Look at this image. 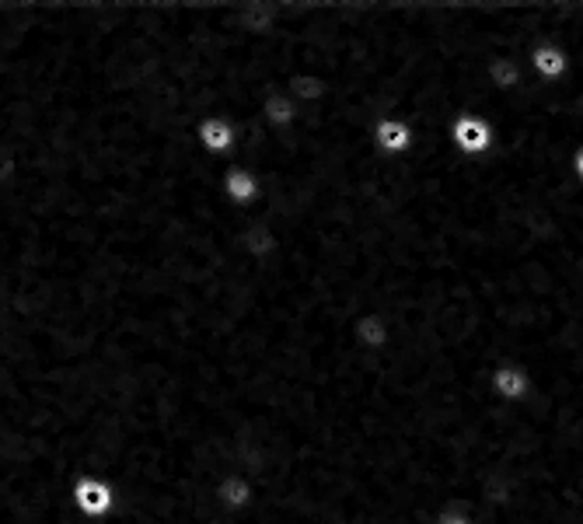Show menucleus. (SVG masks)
Masks as SVG:
<instances>
[{"mask_svg":"<svg viewBox=\"0 0 583 524\" xmlns=\"http://www.w3.org/2000/svg\"><path fill=\"white\" fill-rule=\"evenodd\" d=\"M524 60H531V74L539 85H559L562 77L570 74V56H566L559 46L548 42V39L534 42Z\"/></svg>","mask_w":583,"mask_h":524,"instance_id":"nucleus-4","label":"nucleus"},{"mask_svg":"<svg viewBox=\"0 0 583 524\" xmlns=\"http://www.w3.org/2000/svg\"><path fill=\"white\" fill-rule=\"evenodd\" d=\"M448 137H451V148L462 157H485L493 151V140H496L490 119H482V116H454Z\"/></svg>","mask_w":583,"mask_h":524,"instance_id":"nucleus-2","label":"nucleus"},{"mask_svg":"<svg viewBox=\"0 0 583 524\" xmlns=\"http://www.w3.org/2000/svg\"><path fill=\"white\" fill-rule=\"evenodd\" d=\"M74 497H77V507H81L88 517H102V514H108V507H113V494H108V489L102 483H94V480L77 483Z\"/></svg>","mask_w":583,"mask_h":524,"instance_id":"nucleus-5","label":"nucleus"},{"mask_svg":"<svg viewBox=\"0 0 583 524\" xmlns=\"http://www.w3.org/2000/svg\"><path fill=\"white\" fill-rule=\"evenodd\" d=\"M496 420H500V406H496ZM503 431H507V426H503ZM521 444H524V440H521ZM528 448H531V444H528ZM534 451H539V448H534ZM542 455H545V451H542ZM553 458H556V455H553ZM559 462H562V458H559ZM570 465H573V462H570ZM576 469H580V465H576Z\"/></svg>","mask_w":583,"mask_h":524,"instance_id":"nucleus-6","label":"nucleus"},{"mask_svg":"<svg viewBox=\"0 0 583 524\" xmlns=\"http://www.w3.org/2000/svg\"><path fill=\"white\" fill-rule=\"evenodd\" d=\"M371 140L377 144V151H381L385 157H405L409 151H413V126H409V119L402 116H381L374 119V130H371Z\"/></svg>","mask_w":583,"mask_h":524,"instance_id":"nucleus-3","label":"nucleus"},{"mask_svg":"<svg viewBox=\"0 0 583 524\" xmlns=\"http://www.w3.org/2000/svg\"><path fill=\"white\" fill-rule=\"evenodd\" d=\"M528 46L570 56L559 85L510 94L476 63L448 74V105L493 126V151L462 157L448 126H419L385 228V305L399 357L423 388L471 392L493 363L539 368L531 431L583 455V8H510Z\"/></svg>","mask_w":583,"mask_h":524,"instance_id":"nucleus-1","label":"nucleus"}]
</instances>
